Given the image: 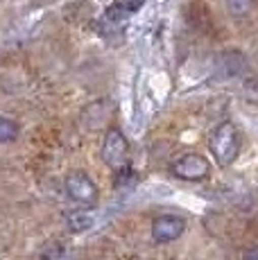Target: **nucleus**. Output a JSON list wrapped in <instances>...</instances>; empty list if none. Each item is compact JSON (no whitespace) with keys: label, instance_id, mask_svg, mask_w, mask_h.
I'll use <instances>...</instances> for the list:
<instances>
[{"label":"nucleus","instance_id":"f257e3e1","mask_svg":"<svg viewBox=\"0 0 258 260\" xmlns=\"http://www.w3.org/2000/svg\"><path fill=\"white\" fill-rule=\"evenodd\" d=\"M211 154L222 168L231 166L240 154V134L233 122H220L211 134Z\"/></svg>","mask_w":258,"mask_h":260},{"label":"nucleus","instance_id":"f03ea898","mask_svg":"<svg viewBox=\"0 0 258 260\" xmlns=\"http://www.w3.org/2000/svg\"><path fill=\"white\" fill-rule=\"evenodd\" d=\"M127 156H129V143H127L125 134L118 127L107 129L104 141H102V161L109 168L120 170L127 166Z\"/></svg>","mask_w":258,"mask_h":260},{"label":"nucleus","instance_id":"7ed1b4c3","mask_svg":"<svg viewBox=\"0 0 258 260\" xmlns=\"http://www.w3.org/2000/svg\"><path fill=\"white\" fill-rule=\"evenodd\" d=\"M170 172L175 174L177 179H183V181H204L208 174H211V163H208V158L202 156V154L188 152L172 163Z\"/></svg>","mask_w":258,"mask_h":260},{"label":"nucleus","instance_id":"20e7f679","mask_svg":"<svg viewBox=\"0 0 258 260\" xmlns=\"http://www.w3.org/2000/svg\"><path fill=\"white\" fill-rule=\"evenodd\" d=\"M66 192L73 202L79 204H93L98 199V186L86 172H71L63 181Z\"/></svg>","mask_w":258,"mask_h":260},{"label":"nucleus","instance_id":"39448f33","mask_svg":"<svg viewBox=\"0 0 258 260\" xmlns=\"http://www.w3.org/2000/svg\"><path fill=\"white\" fill-rule=\"evenodd\" d=\"M183 231H186V219L179 215H158L152 222V238L158 244L175 242L183 236Z\"/></svg>","mask_w":258,"mask_h":260},{"label":"nucleus","instance_id":"423d86ee","mask_svg":"<svg viewBox=\"0 0 258 260\" xmlns=\"http://www.w3.org/2000/svg\"><path fill=\"white\" fill-rule=\"evenodd\" d=\"M143 3H145V0H118V3H113L111 7L107 9V18L113 23H120L132 16V14H136L138 9L143 7Z\"/></svg>","mask_w":258,"mask_h":260},{"label":"nucleus","instance_id":"0eeeda50","mask_svg":"<svg viewBox=\"0 0 258 260\" xmlns=\"http://www.w3.org/2000/svg\"><path fill=\"white\" fill-rule=\"evenodd\" d=\"M21 134V127H18L16 120L7 118V116H0V145L5 143H14Z\"/></svg>","mask_w":258,"mask_h":260},{"label":"nucleus","instance_id":"6e6552de","mask_svg":"<svg viewBox=\"0 0 258 260\" xmlns=\"http://www.w3.org/2000/svg\"><path fill=\"white\" fill-rule=\"evenodd\" d=\"M220 63H222V68H224L227 75H236V73L242 71V66H245V57H242L240 52H227V54H222Z\"/></svg>","mask_w":258,"mask_h":260},{"label":"nucleus","instance_id":"1a4fd4ad","mask_svg":"<svg viewBox=\"0 0 258 260\" xmlns=\"http://www.w3.org/2000/svg\"><path fill=\"white\" fill-rule=\"evenodd\" d=\"M68 224H71L73 231L79 233V231H86V229H91L93 217L86 211H75V213L68 215Z\"/></svg>","mask_w":258,"mask_h":260},{"label":"nucleus","instance_id":"9d476101","mask_svg":"<svg viewBox=\"0 0 258 260\" xmlns=\"http://www.w3.org/2000/svg\"><path fill=\"white\" fill-rule=\"evenodd\" d=\"M224 3H227L229 14H233V16H245L254 7V0H224Z\"/></svg>","mask_w":258,"mask_h":260},{"label":"nucleus","instance_id":"9b49d317","mask_svg":"<svg viewBox=\"0 0 258 260\" xmlns=\"http://www.w3.org/2000/svg\"><path fill=\"white\" fill-rule=\"evenodd\" d=\"M242 260H258V244H251V247H247L245 253H242Z\"/></svg>","mask_w":258,"mask_h":260}]
</instances>
